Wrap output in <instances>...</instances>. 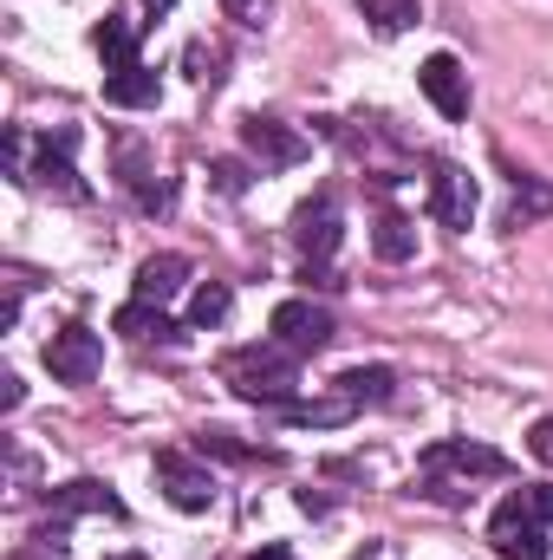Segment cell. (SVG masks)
Instances as JSON below:
<instances>
[{
  "mask_svg": "<svg viewBox=\"0 0 553 560\" xmlns=\"http://www.w3.org/2000/svg\"><path fill=\"white\" fill-rule=\"evenodd\" d=\"M52 515H59V522H72V515H125V502H118L105 482L79 476V482H66V489L52 495Z\"/></svg>",
  "mask_w": 553,
  "mask_h": 560,
  "instance_id": "5bb4252c",
  "label": "cell"
},
{
  "mask_svg": "<svg viewBox=\"0 0 553 560\" xmlns=\"http://www.w3.org/2000/svg\"><path fill=\"white\" fill-rule=\"evenodd\" d=\"M352 7H358L378 33H404V26L423 20V7H416V0H352Z\"/></svg>",
  "mask_w": 553,
  "mask_h": 560,
  "instance_id": "44dd1931",
  "label": "cell"
},
{
  "mask_svg": "<svg viewBox=\"0 0 553 560\" xmlns=\"http://www.w3.org/2000/svg\"><path fill=\"white\" fill-rule=\"evenodd\" d=\"M209 176L222 183V196H242V189H248V170H242V163H215Z\"/></svg>",
  "mask_w": 553,
  "mask_h": 560,
  "instance_id": "484cf974",
  "label": "cell"
},
{
  "mask_svg": "<svg viewBox=\"0 0 553 560\" xmlns=\"http://www.w3.org/2000/svg\"><path fill=\"white\" fill-rule=\"evenodd\" d=\"M98 365H105V339L92 332V326H59L52 339H46V372L59 378V385H92L98 378Z\"/></svg>",
  "mask_w": 553,
  "mask_h": 560,
  "instance_id": "277c9868",
  "label": "cell"
},
{
  "mask_svg": "<svg viewBox=\"0 0 553 560\" xmlns=\"http://www.w3.org/2000/svg\"><path fill=\"white\" fill-rule=\"evenodd\" d=\"M222 378L235 385V398H248V405H299V365H293V352L286 346H248V352H235L228 365H222Z\"/></svg>",
  "mask_w": 553,
  "mask_h": 560,
  "instance_id": "6da1fadb",
  "label": "cell"
},
{
  "mask_svg": "<svg viewBox=\"0 0 553 560\" xmlns=\"http://www.w3.org/2000/svg\"><path fill=\"white\" fill-rule=\"evenodd\" d=\"M372 248H378V261H411L416 255V229H411V215H398V209H385L378 215V229H372Z\"/></svg>",
  "mask_w": 553,
  "mask_h": 560,
  "instance_id": "e0dca14e",
  "label": "cell"
},
{
  "mask_svg": "<svg viewBox=\"0 0 553 560\" xmlns=\"http://www.w3.org/2000/svg\"><path fill=\"white\" fill-rule=\"evenodd\" d=\"M489 548L502 560H548V522L534 515L528 489H515V495L489 515Z\"/></svg>",
  "mask_w": 553,
  "mask_h": 560,
  "instance_id": "3957f363",
  "label": "cell"
},
{
  "mask_svg": "<svg viewBox=\"0 0 553 560\" xmlns=\"http://www.w3.org/2000/svg\"><path fill=\"white\" fill-rule=\"evenodd\" d=\"M143 7H150V13H169V7H176V0H143Z\"/></svg>",
  "mask_w": 553,
  "mask_h": 560,
  "instance_id": "1f68e13d",
  "label": "cell"
},
{
  "mask_svg": "<svg viewBox=\"0 0 553 560\" xmlns=\"http://www.w3.org/2000/svg\"><path fill=\"white\" fill-rule=\"evenodd\" d=\"M416 85H423V98L456 125V118H469V72H462V59L456 52H430L423 66H416Z\"/></svg>",
  "mask_w": 553,
  "mask_h": 560,
  "instance_id": "ba28073f",
  "label": "cell"
},
{
  "mask_svg": "<svg viewBox=\"0 0 553 560\" xmlns=\"http://www.w3.org/2000/svg\"><path fill=\"white\" fill-rule=\"evenodd\" d=\"M20 398H26V385L13 372H0V411H20Z\"/></svg>",
  "mask_w": 553,
  "mask_h": 560,
  "instance_id": "83f0119b",
  "label": "cell"
},
{
  "mask_svg": "<svg viewBox=\"0 0 553 560\" xmlns=\"http://www.w3.org/2000/svg\"><path fill=\"white\" fill-rule=\"evenodd\" d=\"M255 560H293V548H261Z\"/></svg>",
  "mask_w": 553,
  "mask_h": 560,
  "instance_id": "4dcf8cb0",
  "label": "cell"
},
{
  "mask_svg": "<svg viewBox=\"0 0 553 560\" xmlns=\"http://www.w3.org/2000/svg\"><path fill=\"white\" fill-rule=\"evenodd\" d=\"M92 46H98L105 72H125V66H138V20H125V13H105V20L92 26Z\"/></svg>",
  "mask_w": 553,
  "mask_h": 560,
  "instance_id": "4fadbf2b",
  "label": "cell"
},
{
  "mask_svg": "<svg viewBox=\"0 0 553 560\" xmlns=\"http://www.w3.org/2000/svg\"><path fill=\"white\" fill-rule=\"evenodd\" d=\"M358 411L352 398H326V405H286V423H345Z\"/></svg>",
  "mask_w": 553,
  "mask_h": 560,
  "instance_id": "7402d4cb",
  "label": "cell"
},
{
  "mask_svg": "<svg viewBox=\"0 0 553 560\" xmlns=\"http://www.w3.org/2000/svg\"><path fill=\"white\" fill-rule=\"evenodd\" d=\"M528 450H534V456H541V463L553 469V418H541V423H534V436H528Z\"/></svg>",
  "mask_w": 553,
  "mask_h": 560,
  "instance_id": "4316f807",
  "label": "cell"
},
{
  "mask_svg": "<svg viewBox=\"0 0 553 560\" xmlns=\"http://www.w3.org/2000/svg\"><path fill=\"white\" fill-rule=\"evenodd\" d=\"M156 98H163V79L150 66H125L105 79V105H118V112H150Z\"/></svg>",
  "mask_w": 553,
  "mask_h": 560,
  "instance_id": "9a60e30c",
  "label": "cell"
},
{
  "mask_svg": "<svg viewBox=\"0 0 553 560\" xmlns=\"http://www.w3.org/2000/svg\"><path fill=\"white\" fill-rule=\"evenodd\" d=\"M293 242H299V255H313V261H326V255L339 248V202H332L326 189L293 209Z\"/></svg>",
  "mask_w": 553,
  "mask_h": 560,
  "instance_id": "8fae6325",
  "label": "cell"
},
{
  "mask_svg": "<svg viewBox=\"0 0 553 560\" xmlns=\"http://www.w3.org/2000/svg\"><path fill=\"white\" fill-rule=\"evenodd\" d=\"M131 183H138V202L150 215H163V209L176 202V183H150V176H131Z\"/></svg>",
  "mask_w": 553,
  "mask_h": 560,
  "instance_id": "603a6c76",
  "label": "cell"
},
{
  "mask_svg": "<svg viewBox=\"0 0 553 560\" xmlns=\"http://www.w3.org/2000/svg\"><path fill=\"white\" fill-rule=\"evenodd\" d=\"M242 150H248L261 170H293V163H306L313 143L299 138L293 125H280V118H261V112H255V118H242Z\"/></svg>",
  "mask_w": 553,
  "mask_h": 560,
  "instance_id": "52a82bcc",
  "label": "cell"
},
{
  "mask_svg": "<svg viewBox=\"0 0 553 560\" xmlns=\"http://www.w3.org/2000/svg\"><path fill=\"white\" fill-rule=\"evenodd\" d=\"M72 150H79V131H72V125H59V131H46V138H39V156L26 163V176H20V183H33V189H46V196H59V202H85V196H92V183L79 176V163H72Z\"/></svg>",
  "mask_w": 553,
  "mask_h": 560,
  "instance_id": "7a4b0ae2",
  "label": "cell"
},
{
  "mask_svg": "<svg viewBox=\"0 0 553 560\" xmlns=\"http://www.w3.org/2000/svg\"><path fill=\"white\" fill-rule=\"evenodd\" d=\"M215 66H222V52H215V46H202V39H196V46H189V72H196V79H202V85H215V79H222V72H215Z\"/></svg>",
  "mask_w": 553,
  "mask_h": 560,
  "instance_id": "cb8c5ba5",
  "label": "cell"
},
{
  "mask_svg": "<svg viewBox=\"0 0 553 560\" xmlns=\"http://www.w3.org/2000/svg\"><path fill=\"white\" fill-rule=\"evenodd\" d=\"M183 280H189V261H183V255H150V261L138 268V287H131V300L169 306V300L183 293Z\"/></svg>",
  "mask_w": 553,
  "mask_h": 560,
  "instance_id": "7c38bea8",
  "label": "cell"
},
{
  "mask_svg": "<svg viewBox=\"0 0 553 560\" xmlns=\"http://www.w3.org/2000/svg\"><path fill=\"white\" fill-rule=\"evenodd\" d=\"M475 176L462 170V163H436L430 170V215L443 222V229H469L475 222Z\"/></svg>",
  "mask_w": 553,
  "mask_h": 560,
  "instance_id": "9c48e42d",
  "label": "cell"
},
{
  "mask_svg": "<svg viewBox=\"0 0 553 560\" xmlns=\"http://www.w3.org/2000/svg\"><path fill=\"white\" fill-rule=\"evenodd\" d=\"M228 306H235L228 280H202V287L189 293V326H222V319H228Z\"/></svg>",
  "mask_w": 553,
  "mask_h": 560,
  "instance_id": "ffe728a7",
  "label": "cell"
},
{
  "mask_svg": "<svg viewBox=\"0 0 553 560\" xmlns=\"http://www.w3.org/2000/svg\"><path fill=\"white\" fill-rule=\"evenodd\" d=\"M268 332H274V346H286L293 359H313V352L332 346V313L313 306V300H280L274 319H268Z\"/></svg>",
  "mask_w": 553,
  "mask_h": 560,
  "instance_id": "5b68a950",
  "label": "cell"
},
{
  "mask_svg": "<svg viewBox=\"0 0 553 560\" xmlns=\"http://www.w3.org/2000/svg\"><path fill=\"white\" fill-rule=\"evenodd\" d=\"M443 469L475 482V476H508V456L489 450V443H469V436H443V443L423 450V476H443Z\"/></svg>",
  "mask_w": 553,
  "mask_h": 560,
  "instance_id": "8992f818",
  "label": "cell"
},
{
  "mask_svg": "<svg viewBox=\"0 0 553 560\" xmlns=\"http://www.w3.org/2000/svg\"><path fill=\"white\" fill-rule=\"evenodd\" d=\"M391 365H352L345 378H339V398H352V405H385L391 398Z\"/></svg>",
  "mask_w": 553,
  "mask_h": 560,
  "instance_id": "d6986e66",
  "label": "cell"
},
{
  "mask_svg": "<svg viewBox=\"0 0 553 560\" xmlns=\"http://www.w3.org/2000/svg\"><path fill=\"white\" fill-rule=\"evenodd\" d=\"M222 7H228V20H242V26H261L274 0H222Z\"/></svg>",
  "mask_w": 553,
  "mask_h": 560,
  "instance_id": "d4e9b609",
  "label": "cell"
},
{
  "mask_svg": "<svg viewBox=\"0 0 553 560\" xmlns=\"http://www.w3.org/2000/svg\"><path fill=\"white\" fill-rule=\"evenodd\" d=\"M111 332H125V339H176V319L163 313V306H150V300H125L118 306V319H111Z\"/></svg>",
  "mask_w": 553,
  "mask_h": 560,
  "instance_id": "2e32d148",
  "label": "cell"
},
{
  "mask_svg": "<svg viewBox=\"0 0 553 560\" xmlns=\"http://www.w3.org/2000/svg\"><path fill=\"white\" fill-rule=\"evenodd\" d=\"M156 482H163L169 509H183V515H202V509L215 502V476L196 469L183 450H163V456H156Z\"/></svg>",
  "mask_w": 553,
  "mask_h": 560,
  "instance_id": "30bf717a",
  "label": "cell"
},
{
  "mask_svg": "<svg viewBox=\"0 0 553 560\" xmlns=\"http://www.w3.org/2000/svg\"><path fill=\"white\" fill-rule=\"evenodd\" d=\"M541 215H553V183H541V176H515L508 229H528V222H541Z\"/></svg>",
  "mask_w": 553,
  "mask_h": 560,
  "instance_id": "ac0fdd59",
  "label": "cell"
},
{
  "mask_svg": "<svg viewBox=\"0 0 553 560\" xmlns=\"http://www.w3.org/2000/svg\"><path fill=\"white\" fill-rule=\"evenodd\" d=\"M528 502H534V515H541V522H553V482H534V489H528Z\"/></svg>",
  "mask_w": 553,
  "mask_h": 560,
  "instance_id": "f1b7e54d",
  "label": "cell"
},
{
  "mask_svg": "<svg viewBox=\"0 0 553 560\" xmlns=\"http://www.w3.org/2000/svg\"><path fill=\"white\" fill-rule=\"evenodd\" d=\"M20 319V287H7V300H0V326H13Z\"/></svg>",
  "mask_w": 553,
  "mask_h": 560,
  "instance_id": "f546056e",
  "label": "cell"
}]
</instances>
